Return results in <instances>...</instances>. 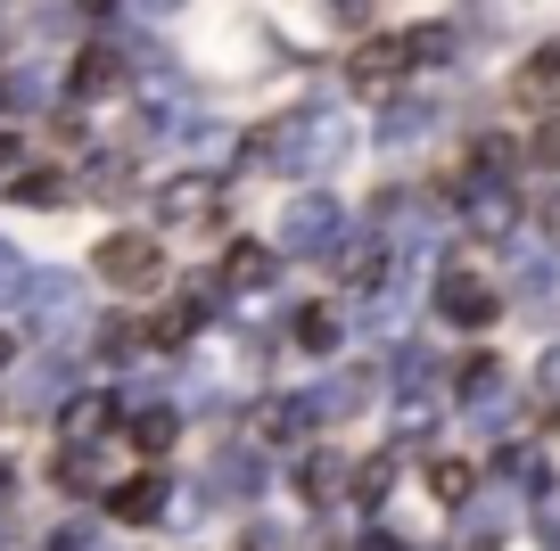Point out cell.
<instances>
[{
    "mask_svg": "<svg viewBox=\"0 0 560 551\" xmlns=\"http://www.w3.org/2000/svg\"><path fill=\"white\" fill-rule=\"evenodd\" d=\"M9 485H18V469H9V461H0V494H9Z\"/></svg>",
    "mask_w": 560,
    "mask_h": 551,
    "instance_id": "obj_24",
    "label": "cell"
},
{
    "mask_svg": "<svg viewBox=\"0 0 560 551\" xmlns=\"http://www.w3.org/2000/svg\"><path fill=\"white\" fill-rule=\"evenodd\" d=\"M298 338H305V345H330V338H338V321H330V313H305Z\"/></svg>",
    "mask_w": 560,
    "mask_h": 551,
    "instance_id": "obj_19",
    "label": "cell"
},
{
    "mask_svg": "<svg viewBox=\"0 0 560 551\" xmlns=\"http://www.w3.org/2000/svg\"><path fill=\"white\" fill-rule=\"evenodd\" d=\"M280 272V247H264V239H240V247H231V256H223V289H264V280H272Z\"/></svg>",
    "mask_w": 560,
    "mask_h": 551,
    "instance_id": "obj_7",
    "label": "cell"
},
{
    "mask_svg": "<svg viewBox=\"0 0 560 551\" xmlns=\"http://www.w3.org/2000/svg\"><path fill=\"white\" fill-rule=\"evenodd\" d=\"M165 511V478H124L116 494H107V518H124V527H140V518Z\"/></svg>",
    "mask_w": 560,
    "mask_h": 551,
    "instance_id": "obj_8",
    "label": "cell"
},
{
    "mask_svg": "<svg viewBox=\"0 0 560 551\" xmlns=\"http://www.w3.org/2000/svg\"><path fill=\"white\" fill-rule=\"evenodd\" d=\"M9 362H18V329L0 321V371H9Z\"/></svg>",
    "mask_w": 560,
    "mask_h": 551,
    "instance_id": "obj_22",
    "label": "cell"
},
{
    "mask_svg": "<svg viewBox=\"0 0 560 551\" xmlns=\"http://www.w3.org/2000/svg\"><path fill=\"white\" fill-rule=\"evenodd\" d=\"M338 478H347V461H338V453L305 461V494H314V502H330V494H338Z\"/></svg>",
    "mask_w": 560,
    "mask_h": 551,
    "instance_id": "obj_16",
    "label": "cell"
},
{
    "mask_svg": "<svg viewBox=\"0 0 560 551\" xmlns=\"http://www.w3.org/2000/svg\"><path fill=\"white\" fill-rule=\"evenodd\" d=\"M429 124H438V107H387V140H396V149H404V140H420Z\"/></svg>",
    "mask_w": 560,
    "mask_h": 551,
    "instance_id": "obj_14",
    "label": "cell"
},
{
    "mask_svg": "<svg viewBox=\"0 0 560 551\" xmlns=\"http://www.w3.org/2000/svg\"><path fill=\"white\" fill-rule=\"evenodd\" d=\"M107 83H116V58H107V50L74 58V99H83V91H107Z\"/></svg>",
    "mask_w": 560,
    "mask_h": 551,
    "instance_id": "obj_15",
    "label": "cell"
},
{
    "mask_svg": "<svg viewBox=\"0 0 560 551\" xmlns=\"http://www.w3.org/2000/svg\"><path fill=\"white\" fill-rule=\"evenodd\" d=\"M536 396H544V403H560V354H544V371H536Z\"/></svg>",
    "mask_w": 560,
    "mask_h": 551,
    "instance_id": "obj_20",
    "label": "cell"
},
{
    "mask_svg": "<svg viewBox=\"0 0 560 551\" xmlns=\"http://www.w3.org/2000/svg\"><path fill=\"white\" fill-rule=\"evenodd\" d=\"M83 9H116V0H83Z\"/></svg>",
    "mask_w": 560,
    "mask_h": 551,
    "instance_id": "obj_25",
    "label": "cell"
},
{
    "mask_svg": "<svg viewBox=\"0 0 560 551\" xmlns=\"http://www.w3.org/2000/svg\"><path fill=\"white\" fill-rule=\"evenodd\" d=\"M527 156H536L544 173H560V116H544V124H536V140H527Z\"/></svg>",
    "mask_w": 560,
    "mask_h": 551,
    "instance_id": "obj_17",
    "label": "cell"
},
{
    "mask_svg": "<svg viewBox=\"0 0 560 551\" xmlns=\"http://www.w3.org/2000/svg\"><path fill=\"white\" fill-rule=\"evenodd\" d=\"M494 387H503V371H494V354H470V362H462V396H470V403H487Z\"/></svg>",
    "mask_w": 560,
    "mask_h": 551,
    "instance_id": "obj_12",
    "label": "cell"
},
{
    "mask_svg": "<svg viewBox=\"0 0 560 551\" xmlns=\"http://www.w3.org/2000/svg\"><path fill=\"white\" fill-rule=\"evenodd\" d=\"M100 280L107 289H158L165 280V256H158V239L149 231H116V239H100Z\"/></svg>",
    "mask_w": 560,
    "mask_h": 551,
    "instance_id": "obj_1",
    "label": "cell"
},
{
    "mask_svg": "<svg viewBox=\"0 0 560 551\" xmlns=\"http://www.w3.org/2000/svg\"><path fill=\"white\" fill-rule=\"evenodd\" d=\"M544 231H552V239H560V198H552V207H544Z\"/></svg>",
    "mask_w": 560,
    "mask_h": 551,
    "instance_id": "obj_23",
    "label": "cell"
},
{
    "mask_svg": "<svg viewBox=\"0 0 560 551\" xmlns=\"http://www.w3.org/2000/svg\"><path fill=\"white\" fill-rule=\"evenodd\" d=\"M0 99H9V91H0Z\"/></svg>",
    "mask_w": 560,
    "mask_h": 551,
    "instance_id": "obj_26",
    "label": "cell"
},
{
    "mask_svg": "<svg viewBox=\"0 0 560 551\" xmlns=\"http://www.w3.org/2000/svg\"><path fill=\"white\" fill-rule=\"evenodd\" d=\"M429 485H438V502H470L478 461H438V469H429Z\"/></svg>",
    "mask_w": 560,
    "mask_h": 551,
    "instance_id": "obj_11",
    "label": "cell"
},
{
    "mask_svg": "<svg viewBox=\"0 0 560 551\" xmlns=\"http://www.w3.org/2000/svg\"><path fill=\"white\" fill-rule=\"evenodd\" d=\"M9 165H25V149H18V132H0V173Z\"/></svg>",
    "mask_w": 560,
    "mask_h": 551,
    "instance_id": "obj_21",
    "label": "cell"
},
{
    "mask_svg": "<svg viewBox=\"0 0 560 551\" xmlns=\"http://www.w3.org/2000/svg\"><path fill=\"white\" fill-rule=\"evenodd\" d=\"M124 436H132L140 453H165V445H174V436H182V420L165 412V403H149V412H132V429H124Z\"/></svg>",
    "mask_w": 560,
    "mask_h": 551,
    "instance_id": "obj_9",
    "label": "cell"
},
{
    "mask_svg": "<svg viewBox=\"0 0 560 551\" xmlns=\"http://www.w3.org/2000/svg\"><path fill=\"white\" fill-rule=\"evenodd\" d=\"M18 198H34V207H58V198H67V181H58V173H25Z\"/></svg>",
    "mask_w": 560,
    "mask_h": 551,
    "instance_id": "obj_18",
    "label": "cell"
},
{
    "mask_svg": "<svg viewBox=\"0 0 560 551\" xmlns=\"http://www.w3.org/2000/svg\"><path fill=\"white\" fill-rule=\"evenodd\" d=\"M511 156H520V149H511V140H503V132H478V149H470V165H478V173H487V181H494V173H511Z\"/></svg>",
    "mask_w": 560,
    "mask_h": 551,
    "instance_id": "obj_13",
    "label": "cell"
},
{
    "mask_svg": "<svg viewBox=\"0 0 560 551\" xmlns=\"http://www.w3.org/2000/svg\"><path fill=\"white\" fill-rule=\"evenodd\" d=\"M330 231H338V207H330V198H298V207L280 214V239H289V247H305V256H314V247L330 239Z\"/></svg>",
    "mask_w": 560,
    "mask_h": 551,
    "instance_id": "obj_6",
    "label": "cell"
},
{
    "mask_svg": "<svg viewBox=\"0 0 560 551\" xmlns=\"http://www.w3.org/2000/svg\"><path fill=\"white\" fill-rule=\"evenodd\" d=\"M438 313H445V321H462V329H487L494 313H503V296H494L478 272H445L438 280Z\"/></svg>",
    "mask_w": 560,
    "mask_h": 551,
    "instance_id": "obj_4",
    "label": "cell"
},
{
    "mask_svg": "<svg viewBox=\"0 0 560 551\" xmlns=\"http://www.w3.org/2000/svg\"><path fill=\"white\" fill-rule=\"evenodd\" d=\"M100 429H107V396H74L67 403V436H74V445H91Z\"/></svg>",
    "mask_w": 560,
    "mask_h": 551,
    "instance_id": "obj_10",
    "label": "cell"
},
{
    "mask_svg": "<svg viewBox=\"0 0 560 551\" xmlns=\"http://www.w3.org/2000/svg\"><path fill=\"white\" fill-rule=\"evenodd\" d=\"M158 223L165 231H214L223 223V190H214V173H174L158 190Z\"/></svg>",
    "mask_w": 560,
    "mask_h": 551,
    "instance_id": "obj_2",
    "label": "cell"
},
{
    "mask_svg": "<svg viewBox=\"0 0 560 551\" xmlns=\"http://www.w3.org/2000/svg\"><path fill=\"white\" fill-rule=\"evenodd\" d=\"M396 74H412V34H371L347 50V83L354 91H387Z\"/></svg>",
    "mask_w": 560,
    "mask_h": 551,
    "instance_id": "obj_3",
    "label": "cell"
},
{
    "mask_svg": "<svg viewBox=\"0 0 560 551\" xmlns=\"http://www.w3.org/2000/svg\"><path fill=\"white\" fill-rule=\"evenodd\" d=\"M511 99H520V107H552V99H560V42H544V50L520 58V74H511Z\"/></svg>",
    "mask_w": 560,
    "mask_h": 551,
    "instance_id": "obj_5",
    "label": "cell"
}]
</instances>
